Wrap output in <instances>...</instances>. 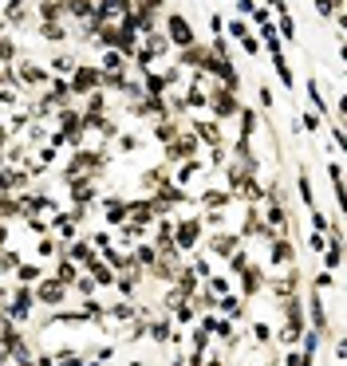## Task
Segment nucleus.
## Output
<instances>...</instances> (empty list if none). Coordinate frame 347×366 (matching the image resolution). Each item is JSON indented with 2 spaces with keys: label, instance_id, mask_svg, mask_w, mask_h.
Returning a JSON list of instances; mask_svg holds the SVG:
<instances>
[{
  "label": "nucleus",
  "instance_id": "28",
  "mask_svg": "<svg viewBox=\"0 0 347 366\" xmlns=\"http://www.w3.org/2000/svg\"><path fill=\"white\" fill-rule=\"evenodd\" d=\"M308 225H312V232H323V236H328V232H332V225H335V220L328 217V213H323L320 205H312V209H308Z\"/></svg>",
  "mask_w": 347,
  "mask_h": 366
},
{
  "label": "nucleus",
  "instance_id": "7",
  "mask_svg": "<svg viewBox=\"0 0 347 366\" xmlns=\"http://www.w3.org/2000/svg\"><path fill=\"white\" fill-rule=\"evenodd\" d=\"M186 130L198 138L205 150L210 146H225V126L221 122H213V119H186Z\"/></svg>",
  "mask_w": 347,
  "mask_h": 366
},
{
  "label": "nucleus",
  "instance_id": "3",
  "mask_svg": "<svg viewBox=\"0 0 347 366\" xmlns=\"http://www.w3.org/2000/svg\"><path fill=\"white\" fill-rule=\"evenodd\" d=\"M162 36L170 40V48H189V44H198V36H194V24H189L186 12H178V8H170V12L162 16Z\"/></svg>",
  "mask_w": 347,
  "mask_h": 366
},
{
  "label": "nucleus",
  "instance_id": "21",
  "mask_svg": "<svg viewBox=\"0 0 347 366\" xmlns=\"http://www.w3.org/2000/svg\"><path fill=\"white\" fill-rule=\"evenodd\" d=\"M24 55V48H20V40L12 36V32H0V67H12L16 60Z\"/></svg>",
  "mask_w": 347,
  "mask_h": 366
},
{
  "label": "nucleus",
  "instance_id": "37",
  "mask_svg": "<svg viewBox=\"0 0 347 366\" xmlns=\"http://www.w3.org/2000/svg\"><path fill=\"white\" fill-rule=\"evenodd\" d=\"M312 12L320 16V20H328V16L344 12V0H312Z\"/></svg>",
  "mask_w": 347,
  "mask_h": 366
},
{
  "label": "nucleus",
  "instance_id": "5",
  "mask_svg": "<svg viewBox=\"0 0 347 366\" xmlns=\"http://www.w3.org/2000/svg\"><path fill=\"white\" fill-rule=\"evenodd\" d=\"M4 311H8V319H12L16 327H24L28 319L36 315V295H32V288H20V284H12Z\"/></svg>",
  "mask_w": 347,
  "mask_h": 366
},
{
  "label": "nucleus",
  "instance_id": "33",
  "mask_svg": "<svg viewBox=\"0 0 347 366\" xmlns=\"http://www.w3.org/2000/svg\"><path fill=\"white\" fill-rule=\"evenodd\" d=\"M71 292L79 295V299H87V295H95V292H99V284L91 280L87 272H79V276H75V280H71Z\"/></svg>",
  "mask_w": 347,
  "mask_h": 366
},
{
  "label": "nucleus",
  "instance_id": "42",
  "mask_svg": "<svg viewBox=\"0 0 347 366\" xmlns=\"http://www.w3.org/2000/svg\"><path fill=\"white\" fill-rule=\"evenodd\" d=\"M304 244H308V252H312V256L320 260V252L328 248V236H323V232H308V241H304Z\"/></svg>",
  "mask_w": 347,
  "mask_h": 366
},
{
  "label": "nucleus",
  "instance_id": "27",
  "mask_svg": "<svg viewBox=\"0 0 347 366\" xmlns=\"http://www.w3.org/2000/svg\"><path fill=\"white\" fill-rule=\"evenodd\" d=\"M248 264H253V252H248L245 244H241V248H237L233 256L225 260V276H233V280H237V276H241V272H245Z\"/></svg>",
  "mask_w": 347,
  "mask_h": 366
},
{
  "label": "nucleus",
  "instance_id": "16",
  "mask_svg": "<svg viewBox=\"0 0 347 366\" xmlns=\"http://www.w3.org/2000/svg\"><path fill=\"white\" fill-rule=\"evenodd\" d=\"M75 63H79V55H75V51H51L44 67H48V71L56 75V79H67V75L75 71Z\"/></svg>",
  "mask_w": 347,
  "mask_h": 366
},
{
  "label": "nucleus",
  "instance_id": "48",
  "mask_svg": "<svg viewBox=\"0 0 347 366\" xmlns=\"http://www.w3.org/2000/svg\"><path fill=\"white\" fill-rule=\"evenodd\" d=\"M123 366H146V363H142V358H126Z\"/></svg>",
  "mask_w": 347,
  "mask_h": 366
},
{
  "label": "nucleus",
  "instance_id": "43",
  "mask_svg": "<svg viewBox=\"0 0 347 366\" xmlns=\"http://www.w3.org/2000/svg\"><path fill=\"white\" fill-rule=\"evenodd\" d=\"M210 36H225V16L210 12Z\"/></svg>",
  "mask_w": 347,
  "mask_h": 366
},
{
  "label": "nucleus",
  "instance_id": "8",
  "mask_svg": "<svg viewBox=\"0 0 347 366\" xmlns=\"http://www.w3.org/2000/svg\"><path fill=\"white\" fill-rule=\"evenodd\" d=\"M296 248L300 244L292 241V236H273V241H269V268L280 272V268H288V264H296Z\"/></svg>",
  "mask_w": 347,
  "mask_h": 366
},
{
  "label": "nucleus",
  "instance_id": "49",
  "mask_svg": "<svg viewBox=\"0 0 347 366\" xmlns=\"http://www.w3.org/2000/svg\"><path fill=\"white\" fill-rule=\"evenodd\" d=\"M221 4H229V0H221Z\"/></svg>",
  "mask_w": 347,
  "mask_h": 366
},
{
  "label": "nucleus",
  "instance_id": "14",
  "mask_svg": "<svg viewBox=\"0 0 347 366\" xmlns=\"http://www.w3.org/2000/svg\"><path fill=\"white\" fill-rule=\"evenodd\" d=\"M194 205L205 213V209H229L233 205V193L225 189V185H210V189H201L198 197H194Z\"/></svg>",
  "mask_w": 347,
  "mask_h": 366
},
{
  "label": "nucleus",
  "instance_id": "19",
  "mask_svg": "<svg viewBox=\"0 0 347 366\" xmlns=\"http://www.w3.org/2000/svg\"><path fill=\"white\" fill-rule=\"evenodd\" d=\"M304 91H308V107L320 114V119H328V98H323V83H320V75H308L304 79Z\"/></svg>",
  "mask_w": 347,
  "mask_h": 366
},
{
  "label": "nucleus",
  "instance_id": "34",
  "mask_svg": "<svg viewBox=\"0 0 347 366\" xmlns=\"http://www.w3.org/2000/svg\"><path fill=\"white\" fill-rule=\"evenodd\" d=\"M20 252H16V248H0V276H12L16 268H20Z\"/></svg>",
  "mask_w": 347,
  "mask_h": 366
},
{
  "label": "nucleus",
  "instance_id": "4",
  "mask_svg": "<svg viewBox=\"0 0 347 366\" xmlns=\"http://www.w3.org/2000/svg\"><path fill=\"white\" fill-rule=\"evenodd\" d=\"M67 87H71V95H75V98H87L91 91H103V71H99V63L79 60V63H75V71L67 75Z\"/></svg>",
  "mask_w": 347,
  "mask_h": 366
},
{
  "label": "nucleus",
  "instance_id": "36",
  "mask_svg": "<svg viewBox=\"0 0 347 366\" xmlns=\"http://www.w3.org/2000/svg\"><path fill=\"white\" fill-rule=\"evenodd\" d=\"M36 256H40V260H56V256H60V241H56L51 232H48V236H40V244H36Z\"/></svg>",
  "mask_w": 347,
  "mask_h": 366
},
{
  "label": "nucleus",
  "instance_id": "25",
  "mask_svg": "<svg viewBox=\"0 0 347 366\" xmlns=\"http://www.w3.org/2000/svg\"><path fill=\"white\" fill-rule=\"evenodd\" d=\"M273 28H276V36H280V44H296V16L288 12H276V20H273Z\"/></svg>",
  "mask_w": 347,
  "mask_h": 366
},
{
  "label": "nucleus",
  "instance_id": "22",
  "mask_svg": "<svg viewBox=\"0 0 347 366\" xmlns=\"http://www.w3.org/2000/svg\"><path fill=\"white\" fill-rule=\"evenodd\" d=\"M99 71H103V75H115V71H130V60H126L123 51H115V48H103V55H99Z\"/></svg>",
  "mask_w": 347,
  "mask_h": 366
},
{
  "label": "nucleus",
  "instance_id": "29",
  "mask_svg": "<svg viewBox=\"0 0 347 366\" xmlns=\"http://www.w3.org/2000/svg\"><path fill=\"white\" fill-rule=\"evenodd\" d=\"M323 122L328 119H320V114H316V110H304V114H300V130H304V134H312V138H320V130H323Z\"/></svg>",
  "mask_w": 347,
  "mask_h": 366
},
{
  "label": "nucleus",
  "instance_id": "17",
  "mask_svg": "<svg viewBox=\"0 0 347 366\" xmlns=\"http://www.w3.org/2000/svg\"><path fill=\"white\" fill-rule=\"evenodd\" d=\"M296 197L308 209L320 205V197H316V182H312V173H308V162H300V170H296Z\"/></svg>",
  "mask_w": 347,
  "mask_h": 366
},
{
  "label": "nucleus",
  "instance_id": "6",
  "mask_svg": "<svg viewBox=\"0 0 347 366\" xmlns=\"http://www.w3.org/2000/svg\"><path fill=\"white\" fill-rule=\"evenodd\" d=\"M32 295H36V307H48V311H56V307L67 304V288H63L56 276H44V280L32 288Z\"/></svg>",
  "mask_w": 347,
  "mask_h": 366
},
{
  "label": "nucleus",
  "instance_id": "1",
  "mask_svg": "<svg viewBox=\"0 0 347 366\" xmlns=\"http://www.w3.org/2000/svg\"><path fill=\"white\" fill-rule=\"evenodd\" d=\"M205 110H210L213 122H233L237 110H241V91H229V87L221 83H210V91H205Z\"/></svg>",
  "mask_w": 347,
  "mask_h": 366
},
{
  "label": "nucleus",
  "instance_id": "35",
  "mask_svg": "<svg viewBox=\"0 0 347 366\" xmlns=\"http://www.w3.org/2000/svg\"><path fill=\"white\" fill-rule=\"evenodd\" d=\"M257 98H260V114H264V119H273V110H276V95H273V87H269V83H260V87H257Z\"/></svg>",
  "mask_w": 347,
  "mask_h": 366
},
{
  "label": "nucleus",
  "instance_id": "12",
  "mask_svg": "<svg viewBox=\"0 0 347 366\" xmlns=\"http://www.w3.org/2000/svg\"><path fill=\"white\" fill-rule=\"evenodd\" d=\"M237 280H241V299H253V295H260L264 292V280H269V272L260 268V264H248L245 272H241V276H237Z\"/></svg>",
  "mask_w": 347,
  "mask_h": 366
},
{
  "label": "nucleus",
  "instance_id": "39",
  "mask_svg": "<svg viewBox=\"0 0 347 366\" xmlns=\"http://www.w3.org/2000/svg\"><path fill=\"white\" fill-rule=\"evenodd\" d=\"M248 335H253V342H257V347H273V327H269V323H253V327H248Z\"/></svg>",
  "mask_w": 347,
  "mask_h": 366
},
{
  "label": "nucleus",
  "instance_id": "40",
  "mask_svg": "<svg viewBox=\"0 0 347 366\" xmlns=\"http://www.w3.org/2000/svg\"><path fill=\"white\" fill-rule=\"evenodd\" d=\"M225 32H229L233 40H241V36H248V32H253V24H248L245 16H233V20H225Z\"/></svg>",
  "mask_w": 347,
  "mask_h": 366
},
{
  "label": "nucleus",
  "instance_id": "20",
  "mask_svg": "<svg viewBox=\"0 0 347 366\" xmlns=\"http://www.w3.org/2000/svg\"><path fill=\"white\" fill-rule=\"evenodd\" d=\"M269 63H273V75L280 79V87H285V91H296V71H292V63H288L285 51H280V55H269Z\"/></svg>",
  "mask_w": 347,
  "mask_h": 366
},
{
  "label": "nucleus",
  "instance_id": "44",
  "mask_svg": "<svg viewBox=\"0 0 347 366\" xmlns=\"http://www.w3.org/2000/svg\"><path fill=\"white\" fill-rule=\"evenodd\" d=\"M201 366H229V354L213 351V354H205V363H201Z\"/></svg>",
  "mask_w": 347,
  "mask_h": 366
},
{
  "label": "nucleus",
  "instance_id": "32",
  "mask_svg": "<svg viewBox=\"0 0 347 366\" xmlns=\"http://www.w3.org/2000/svg\"><path fill=\"white\" fill-rule=\"evenodd\" d=\"M170 319L178 323V327H189V323L198 319V311H194V304H189V299H182V304H178V307L170 311Z\"/></svg>",
  "mask_w": 347,
  "mask_h": 366
},
{
  "label": "nucleus",
  "instance_id": "47",
  "mask_svg": "<svg viewBox=\"0 0 347 366\" xmlns=\"http://www.w3.org/2000/svg\"><path fill=\"white\" fill-rule=\"evenodd\" d=\"M0 248H8V225H0Z\"/></svg>",
  "mask_w": 347,
  "mask_h": 366
},
{
  "label": "nucleus",
  "instance_id": "2",
  "mask_svg": "<svg viewBox=\"0 0 347 366\" xmlns=\"http://www.w3.org/2000/svg\"><path fill=\"white\" fill-rule=\"evenodd\" d=\"M201 236H205V229H201V217H186V213H174V248H178L182 256H189V252L198 248Z\"/></svg>",
  "mask_w": 347,
  "mask_h": 366
},
{
  "label": "nucleus",
  "instance_id": "45",
  "mask_svg": "<svg viewBox=\"0 0 347 366\" xmlns=\"http://www.w3.org/2000/svg\"><path fill=\"white\" fill-rule=\"evenodd\" d=\"M233 4H237V16H245V20H248V12L257 8V0H233Z\"/></svg>",
  "mask_w": 347,
  "mask_h": 366
},
{
  "label": "nucleus",
  "instance_id": "30",
  "mask_svg": "<svg viewBox=\"0 0 347 366\" xmlns=\"http://www.w3.org/2000/svg\"><path fill=\"white\" fill-rule=\"evenodd\" d=\"M201 288H210L213 295H225V292H233V276H225V272H213L210 280H201Z\"/></svg>",
  "mask_w": 347,
  "mask_h": 366
},
{
  "label": "nucleus",
  "instance_id": "24",
  "mask_svg": "<svg viewBox=\"0 0 347 366\" xmlns=\"http://www.w3.org/2000/svg\"><path fill=\"white\" fill-rule=\"evenodd\" d=\"M83 272H87V276H91L95 284H99V288H111V284H115V268H107V264H103L99 256H91V260H87V264H83Z\"/></svg>",
  "mask_w": 347,
  "mask_h": 366
},
{
  "label": "nucleus",
  "instance_id": "11",
  "mask_svg": "<svg viewBox=\"0 0 347 366\" xmlns=\"http://www.w3.org/2000/svg\"><path fill=\"white\" fill-rule=\"evenodd\" d=\"M245 307H248V299H241L237 292H225V295H217V307L213 311L221 319H229V323H245V315H248Z\"/></svg>",
  "mask_w": 347,
  "mask_h": 366
},
{
  "label": "nucleus",
  "instance_id": "13",
  "mask_svg": "<svg viewBox=\"0 0 347 366\" xmlns=\"http://www.w3.org/2000/svg\"><path fill=\"white\" fill-rule=\"evenodd\" d=\"M126 220H135V225L150 229V225L158 220V213H154V205H150V197H126Z\"/></svg>",
  "mask_w": 347,
  "mask_h": 366
},
{
  "label": "nucleus",
  "instance_id": "41",
  "mask_svg": "<svg viewBox=\"0 0 347 366\" xmlns=\"http://www.w3.org/2000/svg\"><path fill=\"white\" fill-rule=\"evenodd\" d=\"M237 44H241V51H245L248 60H260V51H264V48H260V40H257V32H248V36H241Z\"/></svg>",
  "mask_w": 347,
  "mask_h": 366
},
{
  "label": "nucleus",
  "instance_id": "18",
  "mask_svg": "<svg viewBox=\"0 0 347 366\" xmlns=\"http://www.w3.org/2000/svg\"><path fill=\"white\" fill-rule=\"evenodd\" d=\"M237 122H241V134H237V138H257V130H260V122H264V114H257V107L241 103V110H237Z\"/></svg>",
  "mask_w": 347,
  "mask_h": 366
},
{
  "label": "nucleus",
  "instance_id": "46",
  "mask_svg": "<svg viewBox=\"0 0 347 366\" xmlns=\"http://www.w3.org/2000/svg\"><path fill=\"white\" fill-rule=\"evenodd\" d=\"M8 292H12V284H4V280H0V307L8 304Z\"/></svg>",
  "mask_w": 347,
  "mask_h": 366
},
{
  "label": "nucleus",
  "instance_id": "9",
  "mask_svg": "<svg viewBox=\"0 0 347 366\" xmlns=\"http://www.w3.org/2000/svg\"><path fill=\"white\" fill-rule=\"evenodd\" d=\"M241 244H245V241H241L237 232H225L221 229V232H210V236H205V252H210L213 260H229Z\"/></svg>",
  "mask_w": 347,
  "mask_h": 366
},
{
  "label": "nucleus",
  "instance_id": "26",
  "mask_svg": "<svg viewBox=\"0 0 347 366\" xmlns=\"http://www.w3.org/2000/svg\"><path fill=\"white\" fill-rule=\"evenodd\" d=\"M79 272H83L79 264H71L67 256H56V268H51V276H56V280H60L63 288H67V292H71V280L79 276Z\"/></svg>",
  "mask_w": 347,
  "mask_h": 366
},
{
  "label": "nucleus",
  "instance_id": "23",
  "mask_svg": "<svg viewBox=\"0 0 347 366\" xmlns=\"http://www.w3.org/2000/svg\"><path fill=\"white\" fill-rule=\"evenodd\" d=\"M12 276H16L12 284H20V288H36V284L44 280V268H40V264H32V260H20V268H16Z\"/></svg>",
  "mask_w": 347,
  "mask_h": 366
},
{
  "label": "nucleus",
  "instance_id": "31",
  "mask_svg": "<svg viewBox=\"0 0 347 366\" xmlns=\"http://www.w3.org/2000/svg\"><path fill=\"white\" fill-rule=\"evenodd\" d=\"M308 288H316V292H332V288H335V272L316 268V272L308 276Z\"/></svg>",
  "mask_w": 347,
  "mask_h": 366
},
{
  "label": "nucleus",
  "instance_id": "38",
  "mask_svg": "<svg viewBox=\"0 0 347 366\" xmlns=\"http://www.w3.org/2000/svg\"><path fill=\"white\" fill-rule=\"evenodd\" d=\"M115 146L123 150V154H138V150H142V138H138V134H130V130H119Z\"/></svg>",
  "mask_w": 347,
  "mask_h": 366
},
{
  "label": "nucleus",
  "instance_id": "15",
  "mask_svg": "<svg viewBox=\"0 0 347 366\" xmlns=\"http://www.w3.org/2000/svg\"><path fill=\"white\" fill-rule=\"evenodd\" d=\"M182 130H186V122H182V119H154V122H150V138H154V142H162V146H166V142H174Z\"/></svg>",
  "mask_w": 347,
  "mask_h": 366
},
{
  "label": "nucleus",
  "instance_id": "10",
  "mask_svg": "<svg viewBox=\"0 0 347 366\" xmlns=\"http://www.w3.org/2000/svg\"><path fill=\"white\" fill-rule=\"evenodd\" d=\"M32 32H36V40H44V44H51V48L71 44V28L63 24V20H44V24H36Z\"/></svg>",
  "mask_w": 347,
  "mask_h": 366
}]
</instances>
